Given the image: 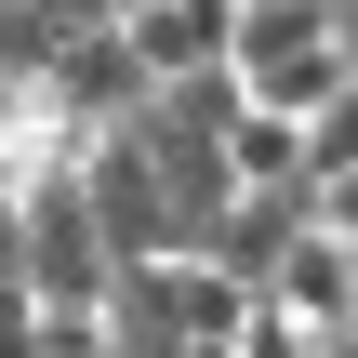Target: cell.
I'll return each mask as SVG.
<instances>
[{
	"mask_svg": "<svg viewBox=\"0 0 358 358\" xmlns=\"http://www.w3.org/2000/svg\"><path fill=\"white\" fill-rule=\"evenodd\" d=\"M146 106H159V80L133 66V40H120V27L66 40V53H53V80H40V120H53V133H80V146H93V133H133Z\"/></svg>",
	"mask_w": 358,
	"mask_h": 358,
	"instance_id": "cell-4",
	"label": "cell"
},
{
	"mask_svg": "<svg viewBox=\"0 0 358 358\" xmlns=\"http://www.w3.org/2000/svg\"><path fill=\"white\" fill-rule=\"evenodd\" d=\"M133 13H146V0H120V27H133Z\"/></svg>",
	"mask_w": 358,
	"mask_h": 358,
	"instance_id": "cell-12",
	"label": "cell"
},
{
	"mask_svg": "<svg viewBox=\"0 0 358 358\" xmlns=\"http://www.w3.org/2000/svg\"><path fill=\"white\" fill-rule=\"evenodd\" d=\"M226 66H239V93H252V106H279V120H319V106L358 80L345 40H332V0H239Z\"/></svg>",
	"mask_w": 358,
	"mask_h": 358,
	"instance_id": "cell-2",
	"label": "cell"
},
{
	"mask_svg": "<svg viewBox=\"0 0 358 358\" xmlns=\"http://www.w3.org/2000/svg\"><path fill=\"white\" fill-rule=\"evenodd\" d=\"M226 173H239V199H266V186H306V173H319V133H306V120H279V106H239V133H226Z\"/></svg>",
	"mask_w": 358,
	"mask_h": 358,
	"instance_id": "cell-7",
	"label": "cell"
},
{
	"mask_svg": "<svg viewBox=\"0 0 358 358\" xmlns=\"http://www.w3.org/2000/svg\"><path fill=\"white\" fill-rule=\"evenodd\" d=\"M266 306H279V319H306V332H358V252L332 239V226H306V239L279 252Z\"/></svg>",
	"mask_w": 358,
	"mask_h": 358,
	"instance_id": "cell-5",
	"label": "cell"
},
{
	"mask_svg": "<svg viewBox=\"0 0 358 358\" xmlns=\"http://www.w3.org/2000/svg\"><path fill=\"white\" fill-rule=\"evenodd\" d=\"M13 213H27V306H40V319H106L120 252H106L93 199H80V159H40V173L13 186Z\"/></svg>",
	"mask_w": 358,
	"mask_h": 358,
	"instance_id": "cell-1",
	"label": "cell"
},
{
	"mask_svg": "<svg viewBox=\"0 0 358 358\" xmlns=\"http://www.w3.org/2000/svg\"><path fill=\"white\" fill-rule=\"evenodd\" d=\"M80 199H93V226H106L120 266H173V252H186V213H173L146 133H93V146H80Z\"/></svg>",
	"mask_w": 358,
	"mask_h": 358,
	"instance_id": "cell-3",
	"label": "cell"
},
{
	"mask_svg": "<svg viewBox=\"0 0 358 358\" xmlns=\"http://www.w3.org/2000/svg\"><path fill=\"white\" fill-rule=\"evenodd\" d=\"M306 186H319V226L358 252V159H345V173H306Z\"/></svg>",
	"mask_w": 358,
	"mask_h": 358,
	"instance_id": "cell-8",
	"label": "cell"
},
{
	"mask_svg": "<svg viewBox=\"0 0 358 358\" xmlns=\"http://www.w3.org/2000/svg\"><path fill=\"white\" fill-rule=\"evenodd\" d=\"M40 13H53V27H80V40H93V27H120V0H40Z\"/></svg>",
	"mask_w": 358,
	"mask_h": 358,
	"instance_id": "cell-9",
	"label": "cell"
},
{
	"mask_svg": "<svg viewBox=\"0 0 358 358\" xmlns=\"http://www.w3.org/2000/svg\"><path fill=\"white\" fill-rule=\"evenodd\" d=\"M332 40H345V66H358V0H332Z\"/></svg>",
	"mask_w": 358,
	"mask_h": 358,
	"instance_id": "cell-10",
	"label": "cell"
},
{
	"mask_svg": "<svg viewBox=\"0 0 358 358\" xmlns=\"http://www.w3.org/2000/svg\"><path fill=\"white\" fill-rule=\"evenodd\" d=\"M306 358H358V332H319V345H306Z\"/></svg>",
	"mask_w": 358,
	"mask_h": 358,
	"instance_id": "cell-11",
	"label": "cell"
},
{
	"mask_svg": "<svg viewBox=\"0 0 358 358\" xmlns=\"http://www.w3.org/2000/svg\"><path fill=\"white\" fill-rule=\"evenodd\" d=\"M133 66L146 80H186V66H226V40H239V0H146L133 27Z\"/></svg>",
	"mask_w": 358,
	"mask_h": 358,
	"instance_id": "cell-6",
	"label": "cell"
}]
</instances>
